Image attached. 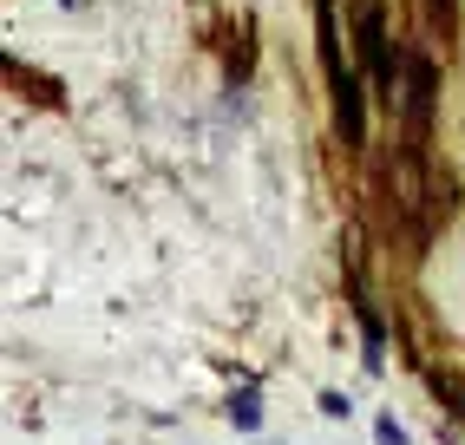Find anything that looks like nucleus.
<instances>
[{
  "instance_id": "1",
  "label": "nucleus",
  "mask_w": 465,
  "mask_h": 445,
  "mask_svg": "<svg viewBox=\"0 0 465 445\" xmlns=\"http://www.w3.org/2000/svg\"><path fill=\"white\" fill-rule=\"evenodd\" d=\"M322 46H328V85H334V112H341V138L361 144V99H354V66L341 59V40H334V14L322 7Z\"/></svg>"
},
{
  "instance_id": "2",
  "label": "nucleus",
  "mask_w": 465,
  "mask_h": 445,
  "mask_svg": "<svg viewBox=\"0 0 465 445\" xmlns=\"http://www.w3.org/2000/svg\"><path fill=\"white\" fill-rule=\"evenodd\" d=\"M361 59H367V73H374L381 85H393V53H387V26H381V14H374V7L361 14Z\"/></svg>"
},
{
  "instance_id": "3",
  "label": "nucleus",
  "mask_w": 465,
  "mask_h": 445,
  "mask_svg": "<svg viewBox=\"0 0 465 445\" xmlns=\"http://www.w3.org/2000/svg\"><path fill=\"white\" fill-rule=\"evenodd\" d=\"M407 99H413V124L426 132V118H432V59H407Z\"/></svg>"
},
{
  "instance_id": "4",
  "label": "nucleus",
  "mask_w": 465,
  "mask_h": 445,
  "mask_svg": "<svg viewBox=\"0 0 465 445\" xmlns=\"http://www.w3.org/2000/svg\"><path fill=\"white\" fill-rule=\"evenodd\" d=\"M230 420H236L242 432H256V426H262V393H256V387H242V393L230 400Z\"/></svg>"
},
{
  "instance_id": "5",
  "label": "nucleus",
  "mask_w": 465,
  "mask_h": 445,
  "mask_svg": "<svg viewBox=\"0 0 465 445\" xmlns=\"http://www.w3.org/2000/svg\"><path fill=\"white\" fill-rule=\"evenodd\" d=\"M381 445H407V432H400L393 412H381Z\"/></svg>"
},
{
  "instance_id": "6",
  "label": "nucleus",
  "mask_w": 465,
  "mask_h": 445,
  "mask_svg": "<svg viewBox=\"0 0 465 445\" xmlns=\"http://www.w3.org/2000/svg\"><path fill=\"white\" fill-rule=\"evenodd\" d=\"M262 445H289V439H262Z\"/></svg>"
}]
</instances>
